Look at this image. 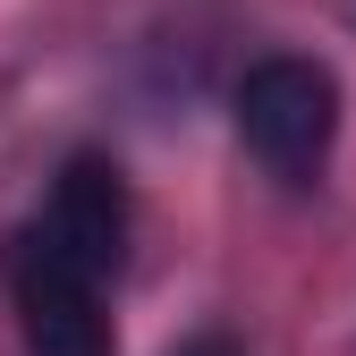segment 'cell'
Wrapping results in <instances>:
<instances>
[{
	"mask_svg": "<svg viewBox=\"0 0 356 356\" xmlns=\"http://www.w3.org/2000/svg\"><path fill=\"white\" fill-rule=\"evenodd\" d=\"M0 280L17 297V331L26 356H111V314H102V272L68 263L51 238L26 229L0 246Z\"/></svg>",
	"mask_w": 356,
	"mask_h": 356,
	"instance_id": "2",
	"label": "cell"
},
{
	"mask_svg": "<svg viewBox=\"0 0 356 356\" xmlns=\"http://www.w3.org/2000/svg\"><path fill=\"white\" fill-rule=\"evenodd\" d=\"M34 229L51 238L68 263H85V272L111 280L127 263V178L102 153H68V170L51 178V204H42Z\"/></svg>",
	"mask_w": 356,
	"mask_h": 356,
	"instance_id": "3",
	"label": "cell"
},
{
	"mask_svg": "<svg viewBox=\"0 0 356 356\" xmlns=\"http://www.w3.org/2000/svg\"><path fill=\"white\" fill-rule=\"evenodd\" d=\"M229 111H238L246 153L272 170V178H289V187H305V178L323 170L331 136H339V85H331L323 60H297V51L254 60L238 76V102Z\"/></svg>",
	"mask_w": 356,
	"mask_h": 356,
	"instance_id": "1",
	"label": "cell"
},
{
	"mask_svg": "<svg viewBox=\"0 0 356 356\" xmlns=\"http://www.w3.org/2000/svg\"><path fill=\"white\" fill-rule=\"evenodd\" d=\"M178 356H238V348H229V339H220V331H195V339H187V348H178Z\"/></svg>",
	"mask_w": 356,
	"mask_h": 356,
	"instance_id": "4",
	"label": "cell"
}]
</instances>
